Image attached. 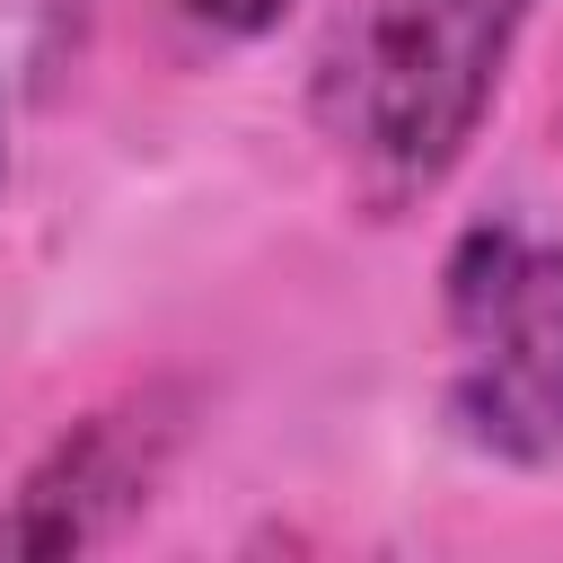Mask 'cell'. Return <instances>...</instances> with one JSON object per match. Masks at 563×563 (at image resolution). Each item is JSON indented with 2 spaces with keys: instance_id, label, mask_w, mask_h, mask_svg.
<instances>
[{
  "instance_id": "6da1fadb",
  "label": "cell",
  "mask_w": 563,
  "mask_h": 563,
  "mask_svg": "<svg viewBox=\"0 0 563 563\" xmlns=\"http://www.w3.org/2000/svg\"><path fill=\"white\" fill-rule=\"evenodd\" d=\"M545 0H352L317 62V141L369 220H405L475 158Z\"/></svg>"
},
{
  "instance_id": "3957f363",
  "label": "cell",
  "mask_w": 563,
  "mask_h": 563,
  "mask_svg": "<svg viewBox=\"0 0 563 563\" xmlns=\"http://www.w3.org/2000/svg\"><path fill=\"white\" fill-rule=\"evenodd\" d=\"M194 440V387L185 378H141L70 413L9 484L0 501V554H88L114 545L158 484L176 475Z\"/></svg>"
},
{
  "instance_id": "7a4b0ae2",
  "label": "cell",
  "mask_w": 563,
  "mask_h": 563,
  "mask_svg": "<svg viewBox=\"0 0 563 563\" xmlns=\"http://www.w3.org/2000/svg\"><path fill=\"white\" fill-rule=\"evenodd\" d=\"M440 422L501 475L563 466V238L510 211L440 255Z\"/></svg>"
},
{
  "instance_id": "277c9868",
  "label": "cell",
  "mask_w": 563,
  "mask_h": 563,
  "mask_svg": "<svg viewBox=\"0 0 563 563\" xmlns=\"http://www.w3.org/2000/svg\"><path fill=\"white\" fill-rule=\"evenodd\" d=\"M194 44H211V53H238V44H264L299 0H158Z\"/></svg>"
},
{
  "instance_id": "5b68a950",
  "label": "cell",
  "mask_w": 563,
  "mask_h": 563,
  "mask_svg": "<svg viewBox=\"0 0 563 563\" xmlns=\"http://www.w3.org/2000/svg\"><path fill=\"white\" fill-rule=\"evenodd\" d=\"M0 194H9V106H0Z\"/></svg>"
}]
</instances>
